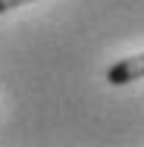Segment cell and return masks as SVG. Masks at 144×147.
I'll return each instance as SVG.
<instances>
[{
  "label": "cell",
  "instance_id": "cell-2",
  "mask_svg": "<svg viewBox=\"0 0 144 147\" xmlns=\"http://www.w3.org/2000/svg\"><path fill=\"white\" fill-rule=\"evenodd\" d=\"M22 3H31V0H0V13H9V9L22 6Z\"/></svg>",
  "mask_w": 144,
  "mask_h": 147
},
{
  "label": "cell",
  "instance_id": "cell-1",
  "mask_svg": "<svg viewBox=\"0 0 144 147\" xmlns=\"http://www.w3.org/2000/svg\"><path fill=\"white\" fill-rule=\"evenodd\" d=\"M144 78V53L138 57H125V59H116L113 66L107 69V85H132V82H138Z\"/></svg>",
  "mask_w": 144,
  "mask_h": 147
}]
</instances>
